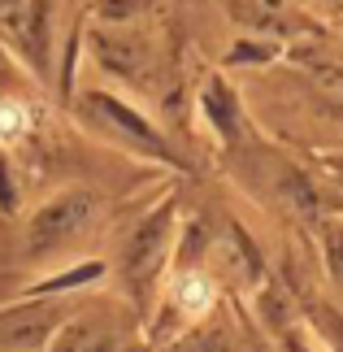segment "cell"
I'll use <instances>...</instances> for the list:
<instances>
[{"instance_id":"obj_1","label":"cell","mask_w":343,"mask_h":352,"mask_svg":"<svg viewBox=\"0 0 343 352\" xmlns=\"http://www.w3.org/2000/svg\"><path fill=\"white\" fill-rule=\"evenodd\" d=\"M87 213H91V196H87V192H70V196L52 200L48 209L35 213V222H31V243H35V248H52V243H61L65 235H74L78 226L87 222Z\"/></svg>"},{"instance_id":"obj_2","label":"cell","mask_w":343,"mask_h":352,"mask_svg":"<svg viewBox=\"0 0 343 352\" xmlns=\"http://www.w3.org/2000/svg\"><path fill=\"white\" fill-rule=\"evenodd\" d=\"M161 235H166V213L148 222L144 231L135 235V243H131V252H126V265H131V274H135V278L153 270V261H157V248H161Z\"/></svg>"},{"instance_id":"obj_3","label":"cell","mask_w":343,"mask_h":352,"mask_svg":"<svg viewBox=\"0 0 343 352\" xmlns=\"http://www.w3.org/2000/svg\"><path fill=\"white\" fill-rule=\"evenodd\" d=\"M91 104H96V109H100V113H104L109 122H113V126H122V131H126V135H135V140H140V144H153V148H161V140H157V135L148 131V126H144V122L135 118L131 109H122L118 100H109V96H96Z\"/></svg>"},{"instance_id":"obj_4","label":"cell","mask_w":343,"mask_h":352,"mask_svg":"<svg viewBox=\"0 0 343 352\" xmlns=\"http://www.w3.org/2000/svg\"><path fill=\"white\" fill-rule=\"evenodd\" d=\"M174 296H178V305H183L187 314H204V309L213 305V283L204 274H183Z\"/></svg>"},{"instance_id":"obj_5","label":"cell","mask_w":343,"mask_h":352,"mask_svg":"<svg viewBox=\"0 0 343 352\" xmlns=\"http://www.w3.org/2000/svg\"><path fill=\"white\" fill-rule=\"evenodd\" d=\"M26 131V109L18 100H0V140H18Z\"/></svg>"}]
</instances>
